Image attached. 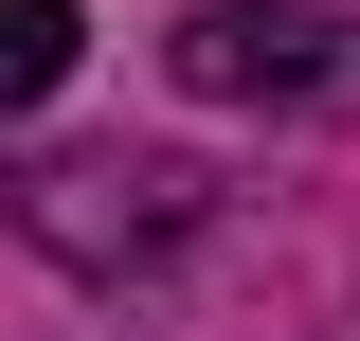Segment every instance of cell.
Listing matches in <instances>:
<instances>
[{
    "instance_id": "obj_1",
    "label": "cell",
    "mask_w": 360,
    "mask_h": 341,
    "mask_svg": "<svg viewBox=\"0 0 360 341\" xmlns=\"http://www.w3.org/2000/svg\"><path fill=\"white\" fill-rule=\"evenodd\" d=\"M162 72L198 108H360V18H324V0H198L162 36Z\"/></svg>"
},
{
    "instance_id": "obj_3",
    "label": "cell",
    "mask_w": 360,
    "mask_h": 341,
    "mask_svg": "<svg viewBox=\"0 0 360 341\" xmlns=\"http://www.w3.org/2000/svg\"><path fill=\"white\" fill-rule=\"evenodd\" d=\"M72 54H90V18H72V0H0V126H18Z\"/></svg>"
},
{
    "instance_id": "obj_2",
    "label": "cell",
    "mask_w": 360,
    "mask_h": 341,
    "mask_svg": "<svg viewBox=\"0 0 360 341\" xmlns=\"http://www.w3.org/2000/svg\"><path fill=\"white\" fill-rule=\"evenodd\" d=\"M18 215H37L72 269H127V252H180V234H198V162H37Z\"/></svg>"
}]
</instances>
